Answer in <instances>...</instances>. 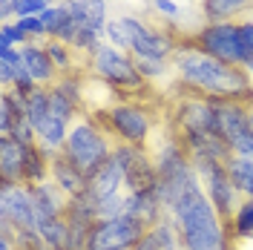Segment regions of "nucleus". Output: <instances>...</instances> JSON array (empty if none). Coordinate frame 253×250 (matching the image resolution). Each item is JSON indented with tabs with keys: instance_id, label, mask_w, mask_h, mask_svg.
<instances>
[{
	"instance_id": "obj_3",
	"label": "nucleus",
	"mask_w": 253,
	"mask_h": 250,
	"mask_svg": "<svg viewBox=\"0 0 253 250\" xmlns=\"http://www.w3.org/2000/svg\"><path fill=\"white\" fill-rule=\"evenodd\" d=\"M104 41L118 49H124V52H129L132 58H161V61H170L181 38L175 32H170L167 26L147 23L144 17L115 15L107 23Z\"/></svg>"
},
{
	"instance_id": "obj_34",
	"label": "nucleus",
	"mask_w": 253,
	"mask_h": 250,
	"mask_svg": "<svg viewBox=\"0 0 253 250\" xmlns=\"http://www.w3.org/2000/svg\"><path fill=\"white\" fill-rule=\"evenodd\" d=\"M15 9H17V0H0V20H15Z\"/></svg>"
},
{
	"instance_id": "obj_23",
	"label": "nucleus",
	"mask_w": 253,
	"mask_h": 250,
	"mask_svg": "<svg viewBox=\"0 0 253 250\" xmlns=\"http://www.w3.org/2000/svg\"><path fill=\"white\" fill-rule=\"evenodd\" d=\"M43 46H46L49 58H52L55 69H58V75H72V72H81L78 66H86V61L81 58L78 52L69 46V43L58 41V38H46Z\"/></svg>"
},
{
	"instance_id": "obj_27",
	"label": "nucleus",
	"mask_w": 253,
	"mask_h": 250,
	"mask_svg": "<svg viewBox=\"0 0 253 250\" xmlns=\"http://www.w3.org/2000/svg\"><path fill=\"white\" fill-rule=\"evenodd\" d=\"M230 233L236 242H251L253 239V199H242L230 219Z\"/></svg>"
},
{
	"instance_id": "obj_15",
	"label": "nucleus",
	"mask_w": 253,
	"mask_h": 250,
	"mask_svg": "<svg viewBox=\"0 0 253 250\" xmlns=\"http://www.w3.org/2000/svg\"><path fill=\"white\" fill-rule=\"evenodd\" d=\"M61 6L72 15V20L78 26L95 32H107V23L112 20L110 15V0H61Z\"/></svg>"
},
{
	"instance_id": "obj_36",
	"label": "nucleus",
	"mask_w": 253,
	"mask_h": 250,
	"mask_svg": "<svg viewBox=\"0 0 253 250\" xmlns=\"http://www.w3.org/2000/svg\"><path fill=\"white\" fill-rule=\"evenodd\" d=\"M49 3H61V0H49Z\"/></svg>"
},
{
	"instance_id": "obj_14",
	"label": "nucleus",
	"mask_w": 253,
	"mask_h": 250,
	"mask_svg": "<svg viewBox=\"0 0 253 250\" xmlns=\"http://www.w3.org/2000/svg\"><path fill=\"white\" fill-rule=\"evenodd\" d=\"M29 147L12 135H0V184H23Z\"/></svg>"
},
{
	"instance_id": "obj_10",
	"label": "nucleus",
	"mask_w": 253,
	"mask_h": 250,
	"mask_svg": "<svg viewBox=\"0 0 253 250\" xmlns=\"http://www.w3.org/2000/svg\"><path fill=\"white\" fill-rule=\"evenodd\" d=\"M150 227L138 219L118 216V219H98L89 227L86 250H135Z\"/></svg>"
},
{
	"instance_id": "obj_33",
	"label": "nucleus",
	"mask_w": 253,
	"mask_h": 250,
	"mask_svg": "<svg viewBox=\"0 0 253 250\" xmlns=\"http://www.w3.org/2000/svg\"><path fill=\"white\" fill-rule=\"evenodd\" d=\"M49 6V0H17V9H15V20L17 17H38L43 15Z\"/></svg>"
},
{
	"instance_id": "obj_4",
	"label": "nucleus",
	"mask_w": 253,
	"mask_h": 250,
	"mask_svg": "<svg viewBox=\"0 0 253 250\" xmlns=\"http://www.w3.org/2000/svg\"><path fill=\"white\" fill-rule=\"evenodd\" d=\"M112 147H115V138L104 129V124L95 118L92 112H84L78 121L69 126L66 147H63L61 153L72 164H78L86 175H92L101 164L110 161Z\"/></svg>"
},
{
	"instance_id": "obj_21",
	"label": "nucleus",
	"mask_w": 253,
	"mask_h": 250,
	"mask_svg": "<svg viewBox=\"0 0 253 250\" xmlns=\"http://www.w3.org/2000/svg\"><path fill=\"white\" fill-rule=\"evenodd\" d=\"M253 6V0H202L199 9L205 23H224V20H236Z\"/></svg>"
},
{
	"instance_id": "obj_20",
	"label": "nucleus",
	"mask_w": 253,
	"mask_h": 250,
	"mask_svg": "<svg viewBox=\"0 0 253 250\" xmlns=\"http://www.w3.org/2000/svg\"><path fill=\"white\" fill-rule=\"evenodd\" d=\"M135 250H181V236L175 227L173 216H161V219L144 233Z\"/></svg>"
},
{
	"instance_id": "obj_13",
	"label": "nucleus",
	"mask_w": 253,
	"mask_h": 250,
	"mask_svg": "<svg viewBox=\"0 0 253 250\" xmlns=\"http://www.w3.org/2000/svg\"><path fill=\"white\" fill-rule=\"evenodd\" d=\"M124 216L138 219L141 224H147V227H153L161 216H167L164 202H161V193H158L156 184H153V187H147V190L126 193V196H124Z\"/></svg>"
},
{
	"instance_id": "obj_25",
	"label": "nucleus",
	"mask_w": 253,
	"mask_h": 250,
	"mask_svg": "<svg viewBox=\"0 0 253 250\" xmlns=\"http://www.w3.org/2000/svg\"><path fill=\"white\" fill-rule=\"evenodd\" d=\"M38 230H41L49 250H69V221H66V213L58 216V219L41 221Z\"/></svg>"
},
{
	"instance_id": "obj_31",
	"label": "nucleus",
	"mask_w": 253,
	"mask_h": 250,
	"mask_svg": "<svg viewBox=\"0 0 253 250\" xmlns=\"http://www.w3.org/2000/svg\"><path fill=\"white\" fill-rule=\"evenodd\" d=\"M239 49H242V66L253 55V17L239 20Z\"/></svg>"
},
{
	"instance_id": "obj_35",
	"label": "nucleus",
	"mask_w": 253,
	"mask_h": 250,
	"mask_svg": "<svg viewBox=\"0 0 253 250\" xmlns=\"http://www.w3.org/2000/svg\"><path fill=\"white\" fill-rule=\"evenodd\" d=\"M251 126H253V104H251Z\"/></svg>"
},
{
	"instance_id": "obj_19",
	"label": "nucleus",
	"mask_w": 253,
	"mask_h": 250,
	"mask_svg": "<svg viewBox=\"0 0 253 250\" xmlns=\"http://www.w3.org/2000/svg\"><path fill=\"white\" fill-rule=\"evenodd\" d=\"M20 52H23V63H26V69H29V75L35 78L38 86H52L61 78L43 43H26V46H20Z\"/></svg>"
},
{
	"instance_id": "obj_22",
	"label": "nucleus",
	"mask_w": 253,
	"mask_h": 250,
	"mask_svg": "<svg viewBox=\"0 0 253 250\" xmlns=\"http://www.w3.org/2000/svg\"><path fill=\"white\" fill-rule=\"evenodd\" d=\"M20 121H29L26 118V98H20L12 89H3L0 95V135H12Z\"/></svg>"
},
{
	"instance_id": "obj_18",
	"label": "nucleus",
	"mask_w": 253,
	"mask_h": 250,
	"mask_svg": "<svg viewBox=\"0 0 253 250\" xmlns=\"http://www.w3.org/2000/svg\"><path fill=\"white\" fill-rule=\"evenodd\" d=\"M49 178H52V181H55V184L69 196V199L81 196V193L86 190V181H89V175L81 170L78 164H72L63 153L52 156V170H49Z\"/></svg>"
},
{
	"instance_id": "obj_24",
	"label": "nucleus",
	"mask_w": 253,
	"mask_h": 250,
	"mask_svg": "<svg viewBox=\"0 0 253 250\" xmlns=\"http://www.w3.org/2000/svg\"><path fill=\"white\" fill-rule=\"evenodd\" d=\"M230 178L242 199H253V156H233L227 161Z\"/></svg>"
},
{
	"instance_id": "obj_9",
	"label": "nucleus",
	"mask_w": 253,
	"mask_h": 250,
	"mask_svg": "<svg viewBox=\"0 0 253 250\" xmlns=\"http://www.w3.org/2000/svg\"><path fill=\"white\" fill-rule=\"evenodd\" d=\"M193 46H199L205 55L216 58L230 66H242V49H239V20L224 23H199L190 35Z\"/></svg>"
},
{
	"instance_id": "obj_1",
	"label": "nucleus",
	"mask_w": 253,
	"mask_h": 250,
	"mask_svg": "<svg viewBox=\"0 0 253 250\" xmlns=\"http://www.w3.org/2000/svg\"><path fill=\"white\" fill-rule=\"evenodd\" d=\"M173 72L187 95H202V98H227V101H242L253 104V78L245 66H230L216 58L205 55L199 46H193L190 38H181L175 46Z\"/></svg>"
},
{
	"instance_id": "obj_17",
	"label": "nucleus",
	"mask_w": 253,
	"mask_h": 250,
	"mask_svg": "<svg viewBox=\"0 0 253 250\" xmlns=\"http://www.w3.org/2000/svg\"><path fill=\"white\" fill-rule=\"evenodd\" d=\"M86 190L92 193L98 202H104V199H112V196H121L126 193L124 190V170H121V164L110 156L107 164H101L98 170L89 175V181H86Z\"/></svg>"
},
{
	"instance_id": "obj_2",
	"label": "nucleus",
	"mask_w": 253,
	"mask_h": 250,
	"mask_svg": "<svg viewBox=\"0 0 253 250\" xmlns=\"http://www.w3.org/2000/svg\"><path fill=\"white\" fill-rule=\"evenodd\" d=\"M167 216H173L175 227H178L181 250H236L239 245L230 233V224L210 204L199 175H193L178 190Z\"/></svg>"
},
{
	"instance_id": "obj_6",
	"label": "nucleus",
	"mask_w": 253,
	"mask_h": 250,
	"mask_svg": "<svg viewBox=\"0 0 253 250\" xmlns=\"http://www.w3.org/2000/svg\"><path fill=\"white\" fill-rule=\"evenodd\" d=\"M95 118L104 124L118 144H132V147H150L156 135V115L135 98L115 101L112 107L95 112Z\"/></svg>"
},
{
	"instance_id": "obj_12",
	"label": "nucleus",
	"mask_w": 253,
	"mask_h": 250,
	"mask_svg": "<svg viewBox=\"0 0 253 250\" xmlns=\"http://www.w3.org/2000/svg\"><path fill=\"white\" fill-rule=\"evenodd\" d=\"M0 221L15 230H38V210L29 184H0Z\"/></svg>"
},
{
	"instance_id": "obj_7",
	"label": "nucleus",
	"mask_w": 253,
	"mask_h": 250,
	"mask_svg": "<svg viewBox=\"0 0 253 250\" xmlns=\"http://www.w3.org/2000/svg\"><path fill=\"white\" fill-rule=\"evenodd\" d=\"M213 132L230 147L233 156H253L251 104L213 98Z\"/></svg>"
},
{
	"instance_id": "obj_30",
	"label": "nucleus",
	"mask_w": 253,
	"mask_h": 250,
	"mask_svg": "<svg viewBox=\"0 0 253 250\" xmlns=\"http://www.w3.org/2000/svg\"><path fill=\"white\" fill-rule=\"evenodd\" d=\"M150 6H153V12H156L158 17H164L167 23H175L178 17L184 15V9H181L178 0H150Z\"/></svg>"
},
{
	"instance_id": "obj_32",
	"label": "nucleus",
	"mask_w": 253,
	"mask_h": 250,
	"mask_svg": "<svg viewBox=\"0 0 253 250\" xmlns=\"http://www.w3.org/2000/svg\"><path fill=\"white\" fill-rule=\"evenodd\" d=\"M15 23L26 32V35H29L32 43H43V41H46V29H43V20H41V15H38V17H17Z\"/></svg>"
},
{
	"instance_id": "obj_8",
	"label": "nucleus",
	"mask_w": 253,
	"mask_h": 250,
	"mask_svg": "<svg viewBox=\"0 0 253 250\" xmlns=\"http://www.w3.org/2000/svg\"><path fill=\"white\" fill-rule=\"evenodd\" d=\"M193 167H196V175H199V181H202L210 204L216 207V213H219L221 219L230 224L236 207L242 204V196H239L236 184L230 178L227 164L224 161H213V158H193Z\"/></svg>"
},
{
	"instance_id": "obj_16",
	"label": "nucleus",
	"mask_w": 253,
	"mask_h": 250,
	"mask_svg": "<svg viewBox=\"0 0 253 250\" xmlns=\"http://www.w3.org/2000/svg\"><path fill=\"white\" fill-rule=\"evenodd\" d=\"M32 199H35V210H38V224L46 219H58L66 213V204L69 196L63 193L52 178L41 181V184H32Z\"/></svg>"
},
{
	"instance_id": "obj_28",
	"label": "nucleus",
	"mask_w": 253,
	"mask_h": 250,
	"mask_svg": "<svg viewBox=\"0 0 253 250\" xmlns=\"http://www.w3.org/2000/svg\"><path fill=\"white\" fill-rule=\"evenodd\" d=\"M32 43L29 35L17 26L15 20H6V23H0V49H20Z\"/></svg>"
},
{
	"instance_id": "obj_5",
	"label": "nucleus",
	"mask_w": 253,
	"mask_h": 250,
	"mask_svg": "<svg viewBox=\"0 0 253 250\" xmlns=\"http://www.w3.org/2000/svg\"><path fill=\"white\" fill-rule=\"evenodd\" d=\"M86 72L95 75V78H101L104 83H110L112 89H118L121 98L141 101L147 95V89H150V83L135 69V58L129 52H124V49L112 46V43H101L86 58Z\"/></svg>"
},
{
	"instance_id": "obj_26",
	"label": "nucleus",
	"mask_w": 253,
	"mask_h": 250,
	"mask_svg": "<svg viewBox=\"0 0 253 250\" xmlns=\"http://www.w3.org/2000/svg\"><path fill=\"white\" fill-rule=\"evenodd\" d=\"M135 69L150 86L153 83H164V81L175 78L173 72V63L170 61H161V58H135Z\"/></svg>"
},
{
	"instance_id": "obj_29",
	"label": "nucleus",
	"mask_w": 253,
	"mask_h": 250,
	"mask_svg": "<svg viewBox=\"0 0 253 250\" xmlns=\"http://www.w3.org/2000/svg\"><path fill=\"white\" fill-rule=\"evenodd\" d=\"M17 63H23V52L20 49H0V86L9 89L12 83V72Z\"/></svg>"
},
{
	"instance_id": "obj_11",
	"label": "nucleus",
	"mask_w": 253,
	"mask_h": 250,
	"mask_svg": "<svg viewBox=\"0 0 253 250\" xmlns=\"http://www.w3.org/2000/svg\"><path fill=\"white\" fill-rule=\"evenodd\" d=\"M112 158L121 164L124 170V190L135 193V190H147L158 181L156 175V164L147 147H132V144H118L112 147Z\"/></svg>"
}]
</instances>
